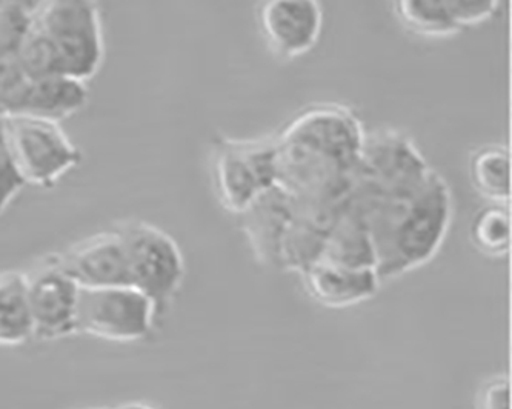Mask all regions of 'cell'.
Returning a JSON list of instances; mask_svg holds the SVG:
<instances>
[{"label": "cell", "mask_w": 512, "mask_h": 409, "mask_svg": "<svg viewBox=\"0 0 512 409\" xmlns=\"http://www.w3.org/2000/svg\"><path fill=\"white\" fill-rule=\"evenodd\" d=\"M451 219L453 196L436 171L419 190L382 205L370 223L380 279L399 276L434 257Z\"/></svg>", "instance_id": "obj_1"}, {"label": "cell", "mask_w": 512, "mask_h": 409, "mask_svg": "<svg viewBox=\"0 0 512 409\" xmlns=\"http://www.w3.org/2000/svg\"><path fill=\"white\" fill-rule=\"evenodd\" d=\"M113 230L124 245L128 282L151 300L160 319L187 277L179 243L167 231L142 219L119 220Z\"/></svg>", "instance_id": "obj_2"}, {"label": "cell", "mask_w": 512, "mask_h": 409, "mask_svg": "<svg viewBox=\"0 0 512 409\" xmlns=\"http://www.w3.org/2000/svg\"><path fill=\"white\" fill-rule=\"evenodd\" d=\"M211 176L222 207L240 216L247 213L277 183V136L243 140L219 137L213 143Z\"/></svg>", "instance_id": "obj_3"}, {"label": "cell", "mask_w": 512, "mask_h": 409, "mask_svg": "<svg viewBox=\"0 0 512 409\" xmlns=\"http://www.w3.org/2000/svg\"><path fill=\"white\" fill-rule=\"evenodd\" d=\"M33 20L56 48L62 73L84 82L99 73L105 39L97 0H44Z\"/></svg>", "instance_id": "obj_4"}, {"label": "cell", "mask_w": 512, "mask_h": 409, "mask_svg": "<svg viewBox=\"0 0 512 409\" xmlns=\"http://www.w3.org/2000/svg\"><path fill=\"white\" fill-rule=\"evenodd\" d=\"M4 125L17 170L31 187L50 190L82 162V151L59 122L7 114Z\"/></svg>", "instance_id": "obj_5"}, {"label": "cell", "mask_w": 512, "mask_h": 409, "mask_svg": "<svg viewBox=\"0 0 512 409\" xmlns=\"http://www.w3.org/2000/svg\"><path fill=\"white\" fill-rule=\"evenodd\" d=\"M156 320L153 303L134 286L80 288L76 334L108 342H140L153 333Z\"/></svg>", "instance_id": "obj_6"}, {"label": "cell", "mask_w": 512, "mask_h": 409, "mask_svg": "<svg viewBox=\"0 0 512 409\" xmlns=\"http://www.w3.org/2000/svg\"><path fill=\"white\" fill-rule=\"evenodd\" d=\"M22 274L33 339L51 342L74 336L80 286L60 267L56 253Z\"/></svg>", "instance_id": "obj_7"}, {"label": "cell", "mask_w": 512, "mask_h": 409, "mask_svg": "<svg viewBox=\"0 0 512 409\" xmlns=\"http://www.w3.org/2000/svg\"><path fill=\"white\" fill-rule=\"evenodd\" d=\"M254 17L263 44L282 62L310 54L322 37L320 0H257Z\"/></svg>", "instance_id": "obj_8"}, {"label": "cell", "mask_w": 512, "mask_h": 409, "mask_svg": "<svg viewBox=\"0 0 512 409\" xmlns=\"http://www.w3.org/2000/svg\"><path fill=\"white\" fill-rule=\"evenodd\" d=\"M56 257L80 288L130 285L124 245L113 228L73 243Z\"/></svg>", "instance_id": "obj_9"}, {"label": "cell", "mask_w": 512, "mask_h": 409, "mask_svg": "<svg viewBox=\"0 0 512 409\" xmlns=\"http://www.w3.org/2000/svg\"><path fill=\"white\" fill-rule=\"evenodd\" d=\"M302 280L311 299L333 310L373 299L382 282L374 267L348 265L328 257L310 263L302 271Z\"/></svg>", "instance_id": "obj_10"}, {"label": "cell", "mask_w": 512, "mask_h": 409, "mask_svg": "<svg viewBox=\"0 0 512 409\" xmlns=\"http://www.w3.org/2000/svg\"><path fill=\"white\" fill-rule=\"evenodd\" d=\"M88 102V82L67 74H54L30 80L24 96L20 99L19 107L13 114H27L62 124L64 120L85 110Z\"/></svg>", "instance_id": "obj_11"}, {"label": "cell", "mask_w": 512, "mask_h": 409, "mask_svg": "<svg viewBox=\"0 0 512 409\" xmlns=\"http://www.w3.org/2000/svg\"><path fill=\"white\" fill-rule=\"evenodd\" d=\"M511 150L505 143H486L469 157V180L476 193L489 203L511 202Z\"/></svg>", "instance_id": "obj_12"}, {"label": "cell", "mask_w": 512, "mask_h": 409, "mask_svg": "<svg viewBox=\"0 0 512 409\" xmlns=\"http://www.w3.org/2000/svg\"><path fill=\"white\" fill-rule=\"evenodd\" d=\"M33 339L22 271L0 273V346H20Z\"/></svg>", "instance_id": "obj_13"}, {"label": "cell", "mask_w": 512, "mask_h": 409, "mask_svg": "<svg viewBox=\"0 0 512 409\" xmlns=\"http://www.w3.org/2000/svg\"><path fill=\"white\" fill-rule=\"evenodd\" d=\"M402 27L423 39H449L462 33L449 16L445 0H393Z\"/></svg>", "instance_id": "obj_14"}, {"label": "cell", "mask_w": 512, "mask_h": 409, "mask_svg": "<svg viewBox=\"0 0 512 409\" xmlns=\"http://www.w3.org/2000/svg\"><path fill=\"white\" fill-rule=\"evenodd\" d=\"M469 239L476 250L489 259L508 256L512 240L509 207L489 203L488 207L477 211L469 227Z\"/></svg>", "instance_id": "obj_15"}, {"label": "cell", "mask_w": 512, "mask_h": 409, "mask_svg": "<svg viewBox=\"0 0 512 409\" xmlns=\"http://www.w3.org/2000/svg\"><path fill=\"white\" fill-rule=\"evenodd\" d=\"M20 67L27 74L28 79L36 80L42 77L54 76L62 73V64L56 48L50 39L45 36L36 24H31L30 31L25 36L17 53Z\"/></svg>", "instance_id": "obj_16"}, {"label": "cell", "mask_w": 512, "mask_h": 409, "mask_svg": "<svg viewBox=\"0 0 512 409\" xmlns=\"http://www.w3.org/2000/svg\"><path fill=\"white\" fill-rule=\"evenodd\" d=\"M33 24V14L11 4H0V57L17 56Z\"/></svg>", "instance_id": "obj_17"}, {"label": "cell", "mask_w": 512, "mask_h": 409, "mask_svg": "<svg viewBox=\"0 0 512 409\" xmlns=\"http://www.w3.org/2000/svg\"><path fill=\"white\" fill-rule=\"evenodd\" d=\"M25 187L27 183L20 176L8 145L4 116H0V216Z\"/></svg>", "instance_id": "obj_18"}, {"label": "cell", "mask_w": 512, "mask_h": 409, "mask_svg": "<svg viewBox=\"0 0 512 409\" xmlns=\"http://www.w3.org/2000/svg\"><path fill=\"white\" fill-rule=\"evenodd\" d=\"M445 4L454 24L465 30L493 19L499 10L500 0H445Z\"/></svg>", "instance_id": "obj_19"}, {"label": "cell", "mask_w": 512, "mask_h": 409, "mask_svg": "<svg viewBox=\"0 0 512 409\" xmlns=\"http://www.w3.org/2000/svg\"><path fill=\"white\" fill-rule=\"evenodd\" d=\"M474 409H511V379L508 374H496L480 383Z\"/></svg>", "instance_id": "obj_20"}, {"label": "cell", "mask_w": 512, "mask_h": 409, "mask_svg": "<svg viewBox=\"0 0 512 409\" xmlns=\"http://www.w3.org/2000/svg\"><path fill=\"white\" fill-rule=\"evenodd\" d=\"M44 0H0V4H11L16 5V7L24 8L28 13L33 14L39 10L40 4H42Z\"/></svg>", "instance_id": "obj_21"}, {"label": "cell", "mask_w": 512, "mask_h": 409, "mask_svg": "<svg viewBox=\"0 0 512 409\" xmlns=\"http://www.w3.org/2000/svg\"><path fill=\"white\" fill-rule=\"evenodd\" d=\"M108 409H160V408H157V406L151 405V403L136 402V400H133V402L120 403V405H116V406H114V408H108Z\"/></svg>", "instance_id": "obj_22"}, {"label": "cell", "mask_w": 512, "mask_h": 409, "mask_svg": "<svg viewBox=\"0 0 512 409\" xmlns=\"http://www.w3.org/2000/svg\"><path fill=\"white\" fill-rule=\"evenodd\" d=\"M84 409H108V408H84Z\"/></svg>", "instance_id": "obj_23"}, {"label": "cell", "mask_w": 512, "mask_h": 409, "mask_svg": "<svg viewBox=\"0 0 512 409\" xmlns=\"http://www.w3.org/2000/svg\"><path fill=\"white\" fill-rule=\"evenodd\" d=\"M0 116H2V114H0Z\"/></svg>", "instance_id": "obj_24"}]
</instances>
